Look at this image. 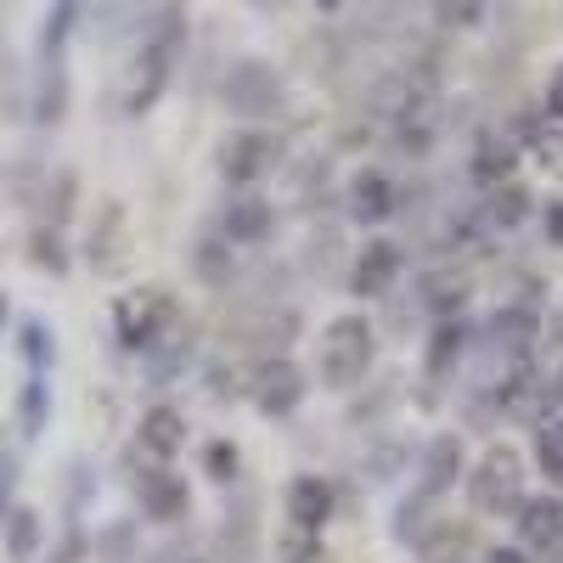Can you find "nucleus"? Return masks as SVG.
<instances>
[{
	"label": "nucleus",
	"mask_w": 563,
	"mask_h": 563,
	"mask_svg": "<svg viewBox=\"0 0 563 563\" xmlns=\"http://www.w3.org/2000/svg\"><path fill=\"white\" fill-rule=\"evenodd\" d=\"M417 558L422 563H467V558H474V530H467L462 519L456 525L440 519V525H429L417 536Z\"/></svg>",
	"instance_id": "nucleus-10"
},
{
	"label": "nucleus",
	"mask_w": 563,
	"mask_h": 563,
	"mask_svg": "<svg viewBox=\"0 0 563 563\" xmlns=\"http://www.w3.org/2000/svg\"><path fill=\"white\" fill-rule=\"evenodd\" d=\"M467 490H474V507H479V512H496V519L519 512V507H525V474H519V456H512L507 445L485 451V462L474 467Z\"/></svg>",
	"instance_id": "nucleus-3"
},
{
	"label": "nucleus",
	"mask_w": 563,
	"mask_h": 563,
	"mask_svg": "<svg viewBox=\"0 0 563 563\" xmlns=\"http://www.w3.org/2000/svg\"><path fill=\"white\" fill-rule=\"evenodd\" d=\"M141 501H147L153 519H175V512H186V490L175 474H147L141 479Z\"/></svg>",
	"instance_id": "nucleus-16"
},
{
	"label": "nucleus",
	"mask_w": 563,
	"mask_h": 563,
	"mask_svg": "<svg viewBox=\"0 0 563 563\" xmlns=\"http://www.w3.org/2000/svg\"><path fill=\"white\" fill-rule=\"evenodd\" d=\"M536 462H541V474L563 479V417L536 422Z\"/></svg>",
	"instance_id": "nucleus-18"
},
{
	"label": "nucleus",
	"mask_w": 563,
	"mask_h": 563,
	"mask_svg": "<svg viewBox=\"0 0 563 563\" xmlns=\"http://www.w3.org/2000/svg\"><path fill=\"white\" fill-rule=\"evenodd\" d=\"M547 113L552 119H563V68L552 74V85H547Z\"/></svg>",
	"instance_id": "nucleus-28"
},
{
	"label": "nucleus",
	"mask_w": 563,
	"mask_h": 563,
	"mask_svg": "<svg viewBox=\"0 0 563 563\" xmlns=\"http://www.w3.org/2000/svg\"><path fill=\"white\" fill-rule=\"evenodd\" d=\"M175 299L164 294V288H135L130 299H119V310H113V321H119V339L130 344V350H153V344H164L169 339V327H175Z\"/></svg>",
	"instance_id": "nucleus-2"
},
{
	"label": "nucleus",
	"mask_w": 563,
	"mask_h": 563,
	"mask_svg": "<svg viewBox=\"0 0 563 563\" xmlns=\"http://www.w3.org/2000/svg\"><path fill=\"white\" fill-rule=\"evenodd\" d=\"M541 231H547V243H552V249H563V198L541 209Z\"/></svg>",
	"instance_id": "nucleus-26"
},
{
	"label": "nucleus",
	"mask_w": 563,
	"mask_h": 563,
	"mask_svg": "<svg viewBox=\"0 0 563 563\" xmlns=\"http://www.w3.org/2000/svg\"><path fill=\"white\" fill-rule=\"evenodd\" d=\"M209 467H214V479H231V467H238V451H231V445H209Z\"/></svg>",
	"instance_id": "nucleus-27"
},
{
	"label": "nucleus",
	"mask_w": 563,
	"mask_h": 563,
	"mask_svg": "<svg viewBox=\"0 0 563 563\" xmlns=\"http://www.w3.org/2000/svg\"><path fill=\"white\" fill-rule=\"evenodd\" d=\"M395 203H400V192H395L389 175H378V169H361V175H355V186H350V214H355L361 225L389 220Z\"/></svg>",
	"instance_id": "nucleus-9"
},
{
	"label": "nucleus",
	"mask_w": 563,
	"mask_h": 563,
	"mask_svg": "<svg viewBox=\"0 0 563 563\" xmlns=\"http://www.w3.org/2000/svg\"><path fill=\"white\" fill-rule=\"evenodd\" d=\"M456 474H462V440L456 434H440L429 445V462H422V496H440Z\"/></svg>",
	"instance_id": "nucleus-14"
},
{
	"label": "nucleus",
	"mask_w": 563,
	"mask_h": 563,
	"mask_svg": "<svg viewBox=\"0 0 563 563\" xmlns=\"http://www.w3.org/2000/svg\"><path fill=\"white\" fill-rule=\"evenodd\" d=\"M276 135H265V130H238V135H225L220 141V175L225 180H260L271 164H276Z\"/></svg>",
	"instance_id": "nucleus-5"
},
{
	"label": "nucleus",
	"mask_w": 563,
	"mask_h": 563,
	"mask_svg": "<svg viewBox=\"0 0 563 563\" xmlns=\"http://www.w3.org/2000/svg\"><path fill=\"white\" fill-rule=\"evenodd\" d=\"M7 316H12V305H7V294H0V333H7Z\"/></svg>",
	"instance_id": "nucleus-30"
},
{
	"label": "nucleus",
	"mask_w": 563,
	"mask_h": 563,
	"mask_svg": "<svg viewBox=\"0 0 563 563\" xmlns=\"http://www.w3.org/2000/svg\"><path fill=\"white\" fill-rule=\"evenodd\" d=\"M288 519H294L299 530H321L327 519H333V485L316 479V474L294 479V490H288Z\"/></svg>",
	"instance_id": "nucleus-11"
},
{
	"label": "nucleus",
	"mask_w": 563,
	"mask_h": 563,
	"mask_svg": "<svg viewBox=\"0 0 563 563\" xmlns=\"http://www.w3.org/2000/svg\"><path fill=\"white\" fill-rule=\"evenodd\" d=\"M12 490H18V456L0 451V519L12 512Z\"/></svg>",
	"instance_id": "nucleus-25"
},
{
	"label": "nucleus",
	"mask_w": 563,
	"mask_h": 563,
	"mask_svg": "<svg viewBox=\"0 0 563 563\" xmlns=\"http://www.w3.org/2000/svg\"><path fill=\"white\" fill-rule=\"evenodd\" d=\"M180 440H186V417H180L175 406H153L147 417H141V445H147V451L175 456Z\"/></svg>",
	"instance_id": "nucleus-13"
},
{
	"label": "nucleus",
	"mask_w": 563,
	"mask_h": 563,
	"mask_svg": "<svg viewBox=\"0 0 563 563\" xmlns=\"http://www.w3.org/2000/svg\"><path fill=\"white\" fill-rule=\"evenodd\" d=\"M0 530H7V558H12V563H29V558L40 552V530H45V525H40L34 507H12L7 519H0Z\"/></svg>",
	"instance_id": "nucleus-15"
},
{
	"label": "nucleus",
	"mask_w": 563,
	"mask_h": 563,
	"mask_svg": "<svg viewBox=\"0 0 563 563\" xmlns=\"http://www.w3.org/2000/svg\"><path fill=\"white\" fill-rule=\"evenodd\" d=\"M225 238L231 243H260L265 231H271V203L265 198H238V203H225Z\"/></svg>",
	"instance_id": "nucleus-12"
},
{
	"label": "nucleus",
	"mask_w": 563,
	"mask_h": 563,
	"mask_svg": "<svg viewBox=\"0 0 563 563\" xmlns=\"http://www.w3.org/2000/svg\"><path fill=\"white\" fill-rule=\"evenodd\" d=\"M18 350H23L29 372H40V378H45V366H52V327H45V321H23Z\"/></svg>",
	"instance_id": "nucleus-19"
},
{
	"label": "nucleus",
	"mask_w": 563,
	"mask_h": 563,
	"mask_svg": "<svg viewBox=\"0 0 563 563\" xmlns=\"http://www.w3.org/2000/svg\"><path fill=\"white\" fill-rule=\"evenodd\" d=\"M485 563H530V558H525V552H519V547H501V552H490V558H485Z\"/></svg>",
	"instance_id": "nucleus-29"
},
{
	"label": "nucleus",
	"mask_w": 563,
	"mask_h": 563,
	"mask_svg": "<svg viewBox=\"0 0 563 563\" xmlns=\"http://www.w3.org/2000/svg\"><path fill=\"white\" fill-rule=\"evenodd\" d=\"M372 366V327L361 316H333L316 339V372L327 389H355Z\"/></svg>",
	"instance_id": "nucleus-1"
},
{
	"label": "nucleus",
	"mask_w": 563,
	"mask_h": 563,
	"mask_svg": "<svg viewBox=\"0 0 563 563\" xmlns=\"http://www.w3.org/2000/svg\"><path fill=\"white\" fill-rule=\"evenodd\" d=\"M45 417H52V395H45V378H40V372H29V384H23V395H18V422H23L29 440L45 429Z\"/></svg>",
	"instance_id": "nucleus-17"
},
{
	"label": "nucleus",
	"mask_w": 563,
	"mask_h": 563,
	"mask_svg": "<svg viewBox=\"0 0 563 563\" xmlns=\"http://www.w3.org/2000/svg\"><path fill=\"white\" fill-rule=\"evenodd\" d=\"M519 512H525V519H519L525 547H530L541 563H563V507H558V501H525Z\"/></svg>",
	"instance_id": "nucleus-8"
},
{
	"label": "nucleus",
	"mask_w": 563,
	"mask_h": 563,
	"mask_svg": "<svg viewBox=\"0 0 563 563\" xmlns=\"http://www.w3.org/2000/svg\"><path fill=\"white\" fill-rule=\"evenodd\" d=\"M456 350H462V327H440V333H434V350H429V372H434V378L456 361Z\"/></svg>",
	"instance_id": "nucleus-23"
},
{
	"label": "nucleus",
	"mask_w": 563,
	"mask_h": 563,
	"mask_svg": "<svg viewBox=\"0 0 563 563\" xmlns=\"http://www.w3.org/2000/svg\"><path fill=\"white\" fill-rule=\"evenodd\" d=\"M400 265H406L400 243H389V238H372V243H361V254H355L350 288H355L361 299H378V294H389V288H395Z\"/></svg>",
	"instance_id": "nucleus-6"
},
{
	"label": "nucleus",
	"mask_w": 563,
	"mask_h": 563,
	"mask_svg": "<svg viewBox=\"0 0 563 563\" xmlns=\"http://www.w3.org/2000/svg\"><path fill=\"white\" fill-rule=\"evenodd\" d=\"M440 23H451V29H474L479 23V12H485V0H440Z\"/></svg>",
	"instance_id": "nucleus-24"
},
{
	"label": "nucleus",
	"mask_w": 563,
	"mask_h": 563,
	"mask_svg": "<svg viewBox=\"0 0 563 563\" xmlns=\"http://www.w3.org/2000/svg\"><path fill=\"white\" fill-rule=\"evenodd\" d=\"M299 400H305V372L294 361H265L254 372V406L265 417H288Z\"/></svg>",
	"instance_id": "nucleus-7"
},
{
	"label": "nucleus",
	"mask_w": 563,
	"mask_h": 563,
	"mask_svg": "<svg viewBox=\"0 0 563 563\" xmlns=\"http://www.w3.org/2000/svg\"><path fill=\"white\" fill-rule=\"evenodd\" d=\"M490 214L501 225H519L530 214V192H525V186H501V192H490Z\"/></svg>",
	"instance_id": "nucleus-22"
},
{
	"label": "nucleus",
	"mask_w": 563,
	"mask_h": 563,
	"mask_svg": "<svg viewBox=\"0 0 563 563\" xmlns=\"http://www.w3.org/2000/svg\"><path fill=\"white\" fill-rule=\"evenodd\" d=\"M474 175L479 180H501V175H512V147L507 141H479V158H474Z\"/></svg>",
	"instance_id": "nucleus-21"
},
{
	"label": "nucleus",
	"mask_w": 563,
	"mask_h": 563,
	"mask_svg": "<svg viewBox=\"0 0 563 563\" xmlns=\"http://www.w3.org/2000/svg\"><path fill=\"white\" fill-rule=\"evenodd\" d=\"M29 260H34L40 271H52V276H63V271H68V254H63V243H57V225H40V231H34Z\"/></svg>",
	"instance_id": "nucleus-20"
},
{
	"label": "nucleus",
	"mask_w": 563,
	"mask_h": 563,
	"mask_svg": "<svg viewBox=\"0 0 563 563\" xmlns=\"http://www.w3.org/2000/svg\"><path fill=\"white\" fill-rule=\"evenodd\" d=\"M321 7H339V0H321Z\"/></svg>",
	"instance_id": "nucleus-31"
},
{
	"label": "nucleus",
	"mask_w": 563,
	"mask_h": 563,
	"mask_svg": "<svg viewBox=\"0 0 563 563\" xmlns=\"http://www.w3.org/2000/svg\"><path fill=\"white\" fill-rule=\"evenodd\" d=\"M220 97H225V108H231V113H243V119H265V113H276V108H282V79H276L265 63H238V68L225 74Z\"/></svg>",
	"instance_id": "nucleus-4"
}]
</instances>
